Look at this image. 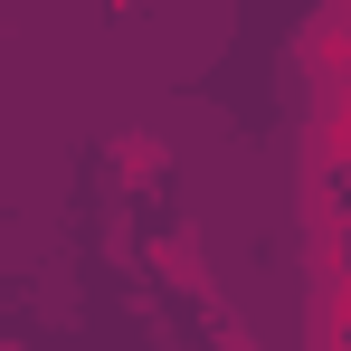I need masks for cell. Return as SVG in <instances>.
Returning a JSON list of instances; mask_svg holds the SVG:
<instances>
[{
  "label": "cell",
  "mask_w": 351,
  "mask_h": 351,
  "mask_svg": "<svg viewBox=\"0 0 351 351\" xmlns=\"http://www.w3.org/2000/svg\"><path fill=\"white\" fill-rule=\"evenodd\" d=\"M162 171H171V143H162V133H123L114 143V180L143 190V180H162Z\"/></svg>",
  "instance_id": "cell-1"
}]
</instances>
